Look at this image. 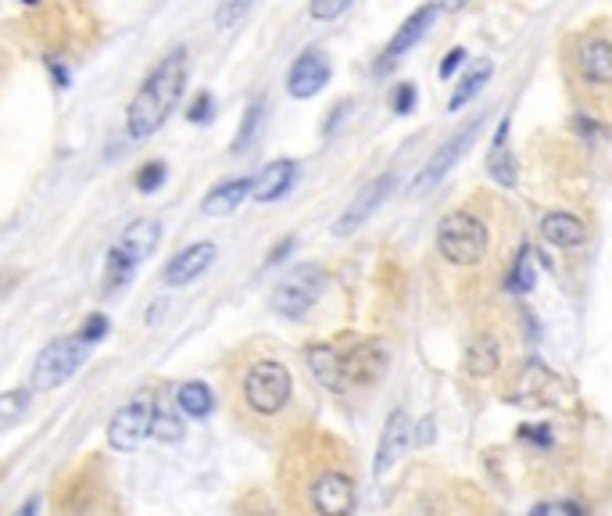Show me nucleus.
<instances>
[{
  "label": "nucleus",
  "mask_w": 612,
  "mask_h": 516,
  "mask_svg": "<svg viewBox=\"0 0 612 516\" xmlns=\"http://www.w3.org/2000/svg\"><path fill=\"white\" fill-rule=\"evenodd\" d=\"M534 516H584V506H577V502H541V506H534Z\"/></svg>",
  "instance_id": "32"
},
{
  "label": "nucleus",
  "mask_w": 612,
  "mask_h": 516,
  "mask_svg": "<svg viewBox=\"0 0 612 516\" xmlns=\"http://www.w3.org/2000/svg\"><path fill=\"white\" fill-rule=\"evenodd\" d=\"M509 126H512V119L505 115L498 133H494L491 155H487V172H491V180L502 183V187H516V158H512V151H509Z\"/></svg>",
  "instance_id": "20"
},
{
  "label": "nucleus",
  "mask_w": 612,
  "mask_h": 516,
  "mask_svg": "<svg viewBox=\"0 0 612 516\" xmlns=\"http://www.w3.org/2000/svg\"><path fill=\"white\" fill-rule=\"evenodd\" d=\"M466 4H469V0H441V8H444V11H462Z\"/></svg>",
  "instance_id": "40"
},
{
  "label": "nucleus",
  "mask_w": 612,
  "mask_h": 516,
  "mask_svg": "<svg viewBox=\"0 0 612 516\" xmlns=\"http://www.w3.org/2000/svg\"><path fill=\"white\" fill-rule=\"evenodd\" d=\"M90 359V341L83 334L79 337H58L40 352L33 366V387L36 391H54V387L68 384L76 377V370Z\"/></svg>",
  "instance_id": "5"
},
{
  "label": "nucleus",
  "mask_w": 612,
  "mask_h": 516,
  "mask_svg": "<svg viewBox=\"0 0 612 516\" xmlns=\"http://www.w3.org/2000/svg\"><path fill=\"white\" fill-rule=\"evenodd\" d=\"M212 108H215L212 94H197L194 104H190V115H187V119H190V122H212Z\"/></svg>",
  "instance_id": "34"
},
{
  "label": "nucleus",
  "mask_w": 612,
  "mask_h": 516,
  "mask_svg": "<svg viewBox=\"0 0 612 516\" xmlns=\"http://www.w3.org/2000/svg\"><path fill=\"white\" fill-rule=\"evenodd\" d=\"M312 506L323 516H348L355 509V481L337 470L323 473L312 484Z\"/></svg>",
  "instance_id": "12"
},
{
  "label": "nucleus",
  "mask_w": 612,
  "mask_h": 516,
  "mask_svg": "<svg viewBox=\"0 0 612 516\" xmlns=\"http://www.w3.org/2000/svg\"><path fill=\"white\" fill-rule=\"evenodd\" d=\"M344 355V377H348V387L351 384H373L383 370H387V355H383L380 344L366 341V344H355L348 348Z\"/></svg>",
  "instance_id": "17"
},
{
  "label": "nucleus",
  "mask_w": 612,
  "mask_h": 516,
  "mask_svg": "<svg viewBox=\"0 0 612 516\" xmlns=\"http://www.w3.org/2000/svg\"><path fill=\"white\" fill-rule=\"evenodd\" d=\"M215 255H219V251H215V244H194V248L179 251V255L169 262V269H165V284H169V287L194 284L197 276L212 269Z\"/></svg>",
  "instance_id": "15"
},
{
  "label": "nucleus",
  "mask_w": 612,
  "mask_h": 516,
  "mask_svg": "<svg viewBox=\"0 0 612 516\" xmlns=\"http://www.w3.org/2000/svg\"><path fill=\"white\" fill-rule=\"evenodd\" d=\"M534 248H519L516 262H512V273H509V291L516 294H527L530 287H534Z\"/></svg>",
  "instance_id": "27"
},
{
  "label": "nucleus",
  "mask_w": 612,
  "mask_h": 516,
  "mask_svg": "<svg viewBox=\"0 0 612 516\" xmlns=\"http://www.w3.org/2000/svg\"><path fill=\"white\" fill-rule=\"evenodd\" d=\"M491 76H494V65H491V61H487V58L476 61L473 69H469V76L459 83V90L451 94V101H448L451 112H459V108H466V104L473 101V97L480 94V90H484L487 83H491Z\"/></svg>",
  "instance_id": "23"
},
{
  "label": "nucleus",
  "mask_w": 612,
  "mask_h": 516,
  "mask_svg": "<svg viewBox=\"0 0 612 516\" xmlns=\"http://www.w3.org/2000/svg\"><path fill=\"white\" fill-rule=\"evenodd\" d=\"M290 251H294V237H283V241L269 251V258H265V266H280L283 255H290Z\"/></svg>",
  "instance_id": "37"
},
{
  "label": "nucleus",
  "mask_w": 612,
  "mask_h": 516,
  "mask_svg": "<svg viewBox=\"0 0 612 516\" xmlns=\"http://www.w3.org/2000/svg\"><path fill=\"white\" fill-rule=\"evenodd\" d=\"M523 438L537 441V445H552V434H548V427H523Z\"/></svg>",
  "instance_id": "38"
},
{
  "label": "nucleus",
  "mask_w": 612,
  "mask_h": 516,
  "mask_svg": "<svg viewBox=\"0 0 612 516\" xmlns=\"http://www.w3.org/2000/svg\"><path fill=\"white\" fill-rule=\"evenodd\" d=\"M51 72H54V79H58L61 86H68V72L61 69V65H58V61H54V58H51Z\"/></svg>",
  "instance_id": "39"
},
{
  "label": "nucleus",
  "mask_w": 612,
  "mask_h": 516,
  "mask_svg": "<svg viewBox=\"0 0 612 516\" xmlns=\"http://www.w3.org/2000/svg\"><path fill=\"white\" fill-rule=\"evenodd\" d=\"M441 4H423V8H416L412 15L401 22V29L391 36V43H387V51H383L380 65H376V72H387L391 65H398L401 54H408L412 47H416L419 40H423L430 29H434V22L441 18Z\"/></svg>",
  "instance_id": "10"
},
{
  "label": "nucleus",
  "mask_w": 612,
  "mask_h": 516,
  "mask_svg": "<svg viewBox=\"0 0 612 516\" xmlns=\"http://www.w3.org/2000/svg\"><path fill=\"white\" fill-rule=\"evenodd\" d=\"M416 108V86L412 83H401L398 90H394V112L398 115H408Z\"/></svg>",
  "instance_id": "33"
},
{
  "label": "nucleus",
  "mask_w": 612,
  "mask_h": 516,
  "mask_svg": "<svg viewBox=\"0 0 612 516\" xmlns=\"http://www.w3.org/2000/svg\"><path fill=\"white\" fill-rule=\"evenodd\" d=\"M22 4H40V0H22Z\"/></svg>",
  "instance_id": "41"
},
{
  "label": "nucleus",
  "mask_w": 612,
  "mask_h": 516,
  "mask_svg": "<svg viewBox=\"0 0 612 516\" xmlns=\"http://www.w3.org/2000/svg\"><path fill=\"white\" fill-rule=\"evenodd\" d=\"M151 427H154V405L144 402V398H133V402L122 405L119 413L111 416L108 441L119 452H133V448H140L151 438Z\"/></svg>",
  "instance_id": "8"
},
{
  "label": "nucleus",
  "mask_w": 612,
  "mask_h": 516,
  "mask_svg": "<svg viewBox=\"0 0 612 516\" xmlns=\"http://www.w3.org/2000/svg\"><path fill=\"white\" fill-rule=\"evenodd\" d=\"M29 402H33V395H29V391H22V387H18V391H4V395H0V434H4V430H11L18 420H22V416L29 413Z\"/></svg>",
  "instance_id": "26"
},
{
  "label": "nucleus",
  "mask_w": 612,
  "mask_h": 516,
  "mask_svg": "<svg viewBox=\"0 0 612 516\" xmlns=\"http://www.w3.org/2000/svg\"><path fill=\"white\" fill-rule=\"evenodd\" d=\"M176 402H179V409H183L187 416H194V420H204V416H208V413L215 409L212 387L201 384V380H187V384L179 387Z\"/></svg>",
  "instance_id": "24"
},
{
  "label": "nucleus",
  "mask_w": 612,
  "mask_h": 516,
  "mask_svg": "<svg viewBox=\"0 0 612 516\" xmlns=\"http://www.w3.org/2000/svg\"><path fill=\"white\" fill-rule=\"evenodd\" d=\"M251 8H255V0H222L215 8V29H233Z\"/></svg>",
  "instance_id": "28"
},
{
  "label": "nucleus",
  "mask_w": 612,
  "mask_h": 516,
  "mask_svg": "<svg viewBox=\"0 0 612 516\" xmlns=\"http://www.w3.org/2000/svg\"><path fill=\"white\" fill-rule=\"evenodd\" d=\"M251 187L255 183L251 180H230V183H219V187L204 198V205H201V212L204 215H212V219H222V215H230V212H237L240 205H244V198L251 194Z\"/></svg>",
  "instance_id": "21"
},
{
  "label": "nucleus",
  "mask_w": 612,
  "mask_h": 516,
  "mask_svg": "<svg viewBox=\"0 0 612 516\" xmlns=\"http://www.w3.org/2000/svg\"><path fill=\"white\" fill-rule=\"evenodd\" d=\"M577 72L595 86H612V40L602 36H584L573 51Z\"/></svg>",
  "instance_id": "14"
},
{
  "label": "nucleus",
  "mask_w": 612,
  "mask_h": 516,
  "mask_svg": "<svg viewBox=\"0 0 612 516\" xmlns=\"http://www.w3.org/2000/svg\"><path fill=\"white\" fill-rule=\"evenodd\" d=\"M326 83H330V61H326L323 51H305L294 65H290V76H287L290 97L308 101V97L319 94Z\"/></svg>",
  "instance_id": "13"
},
{
  "label": "nucleus",
  "mask_w": 612,
  "mask_h": 516,
  "mask_svg": "<svg viewBox=\"0 0 612 516\" xmlns=\"http://www.w3.org/2000/svg\"><path fill=\"white\" fill-rule=\"evenodd\" d=\"M487 115H476L473 122H466V126L455 133V137H448L441 147H437L434 155H430V162L423 165V169L416 172V180H412V187H408V194L412 198H423V194H430V190L437 187V183L448 176L455 165L462 162V155H466L469 147H473V140L480 137V129H484Z\"/></svg>",
  "instance_id": "6"
},
{
  "label": "nucleus",
  "mask_w": 612,
  "mask_h": 516,
  "mask_svg": "<svg viewBox=\"0 0 612 516\" xmlns=\"http://www.w3.org/2000/svg\"><path fill=\"white\" fill-rule=\"evenodd\" d=\"M290 387L294 384H290L287 366H280V362H258L244 377V398L255 413L276 416L290 402Z\"/></svg>",
  "instance_id": "7"
},
{
  "label": "nucleus",
  "mask_w": 612,
  "mask_h": 516,
  "mask_svg": "<svg viewBox=\"0 0 612 516\" xmlns=\"http://www.w3.org/2000/svg\"><path fill=\"white\" fill-rule=\"evenodd\" d=\"M183 86H187V51L176 47V51L144 79V86H140L136 97L129 101V112H126L129 137H136V140L154 137V133L165 126V119L172 115L176 101L183 97Z\"/></svg>",
  "instance_id": "1"
},
{
  "label": "nucleus",
  "mask_w": 612,
  "mask_h": 516,
  "mask_svg": "<svg viewBox=\"0 0 612 516\" xmlns=\"http://www.w3.org/2000/svg\"><path fill=\"white\" fill-rule=\"evenodd\" d=\"M104 334H108V319H104V316H90V319H86V327H83V337H86V341L97 344Z\"/></svg>",
  "instance_id": "36"
},
{
  "label": "nucleus",
  "mask_w": 612,
  "mask_h": 516,
  "mask_svg": "<svg viewBox=\"0 0 612 516\" xmlns=\"http://www.w3.org/2000/svg\"><path fill=\"white\" fill-rule=\"evenodd\" d=\"M541 237L555 248H580L587 241V226L584 219H577L573 212H548L541 219Z\"/></svg>",
  "instance_id": "19"
},
{
  "label": "nucleus",
  "mask_w": 612,
  "mask_h": 516,
  "mask_svg": "<svg viewBox=\"0 0 612 516\" xmlns=\"http://www.w3.org/2000/svg\"><path fill=\"white\" fill-rule=\"evenodd\" d=\"M154 438L162 441H183V420L179 416H169V413H154V427H151Z\"/></svg>",
  "instance_id": "29"
},
{
  "label": "nucleus",
  "mask_w": 612,
  "mask_h": 516,
  "mask_svg": "<svg viewBox=\"0 0 612 516\" xmlns=\"http://www.w3.org/2000/svg\"><path fill=\"white\" fill-rule=\"evenodd\" d=\"M462 61H466V51H462V47H455V51H448L444 54V61H441V69H437V76L441 79H451L455 76V69H459Z\"/></svg>",
  "instance_id": "35"
},
{
  "label": "nucleus",
  "mask_w": 612,
  "mask_h": 516,
  "mask_svg": "<svg viewBox=\"0 0 612 516\" xmlns=\"http://www.w3.org/2000/svg\"><path fill=\"white\" fill-rule=\"evenodd\" d=\"M323 287H326V273L312 262L305 266H294L280 284L272 287V312L276 316H287V319H305L312 312V305L323 298Z\"/></svg>",
  "instance_id": "4"
},
{
  "label": "nucleus",
  "mask_w": 612,
  "mask_h": 516,
  "mask_svg": "<svg viewBox=\"0 0 612 516\" xmlns=\"http://www.w3.org/2000/svg\"><path fill=\"white\" fill-rule=\"evenodd\" d=\"M498 366H502V348H498V341L494 337H476L466 352L469 377H491V373H498Z\"/></svg>",
  "instance_id": "22"
},
{
  "label": "nucleus",
  "mask_w": 612,
  "mask_h": 516,
  "mask_svg": "<svg viewBox=\"0 0 612 516\" xmlns=\"http://www.w3.org/2000/svg\"><path fill=\"white\" fill-rule=\"evenodd\" d=\"M294 180H298V162H290V158H276V162H269L262 172H258L255 187H251V190H255V201H262V205L280 201L283 194L294 187Z\"/></svg>",
  "instance_id": "18"
},
{
  "label": "nucleus",
  "mask_w": 612,
  "mask_h": 516,
  "mask_svg": "<svg viewBox=\"0 0 612 516\" xmlns=\"http://www.w3.org/2000/svg\"><path fill=\"white\" fill-rule=\"evenodd\" d=\"M305 362L312 377L326 387V391H348V377H344V355L333 344H308Z\"/></svg>",
  "instance_id": "16"
},
{
  "label": "nucleus",
  "mask_w": 612,
  "mask_h": 516,
  "mask_svg": "<svg viewBox=\"0 0 612 516\" xmlns=\"http://www.w3.org/2000/svg\"><path fill=\"white\" fill-rule=\"evenodd\" d=\"M262 126H265V101H251V104H247V112H244V126H240L233 151H237V155L251 151V147H255V140H258V133H262Z\"/></svg>",
  "instance_id": "25"
},
{
  "label": "nucleus",
  "mask_w": 612,
  "mask_h": 516,
  "mask_svg": "<svg viewBox=\"0 0 612 516\" xmlns=\"http://www.w3.org/2000/svg\"><path fill=\"white\" fill-rule=\"evenodd\" d=\"M165 183V165L162 162H151L140 169V176H136V187L144 190V194H151V190H158Z\"/></svg>",
  "instance_id": "31"
},
{
  "label": "nucleus",
  "mask_w": 612,
  "mask_h": 516,
  "mask_svg": "<svg viewBox=\"0 0 612 516\" xmlns=\"http://www.w3.org/2000/svg\"><path fill=\"white\" fill-rule=\"evenodd\" d=\"M351 4H355V0H312V4H308V11H312L315 22H333V18L344 15Z\"/></svg>",
  "instance_id": "30"
},
{
  "label": "nucleus",
  "mask_w": 612,
  "mask_h": 516,
  "mask_svg": "<svg viewBox=\"0 0 612 516\" xmlns=\"http://www.w3.org/2000/svg\"><path fill=\"white\" fill-rule=\"evenodd\" d=\"M437 251L451 266H480L491 251V230L480 215L466 212V208L448 212L437 223Z\"/></svg>",
  "instance_id": "2"
},
{
  "label": "nucleus",
  "mask_w": 612,
  "mask_h": 516,
  "mask_svg": "<svg viewBox=\"0 0 612 516\" xmlns=\"http://www.w3.org/2000/svg\"><path fill=\"white\" fill-rule=\"evenodd\" d=\"M394 183H398V176H394V172H383V176H376L373 183H366V187L355 194V201L344 208V215H340L337 223H333V233H337V237H351L358 226H366L369 215H373L376 208L383 205V201L391 198Z\"/></svg>",
  "instance_id": "9"
},
{
  "label": "nucleus",
  "mask_w": 612,
  "mask_h": 516,
  "mask_svg": "<svg viewBox=\"0 0 612 516\" xmlns=\"http://www.w3.org/2000/svg\"><path fill=\"white\" fill-rule=\"evenodd\" d=\"M158 241H162V226L154 223V219H140V223L122 230L115 248L108 251V273H104V287H108V294L119 291V287H126L129 280H133L136 266H140L144 258L154 255Z\"/></svg>",
  "instance_id": "3"
},
{
  "label": "nucleus",
  "mask_w": 612,
  "mask_h": 516,
  "mask_svg": "<svg viewBox=\"0 0 612 516\" xmlns=\"http://www.w3.org/2000/svg\"><path fill=\"white\" fill-rule=\"evenodd\" d=\"M412 445V420H408L405 409H394L383 423L380 448H376V477H387V473L398 466V459L405 456V448Z\"/></svg>",
  "instance_id": "11"
}]
</instances>
